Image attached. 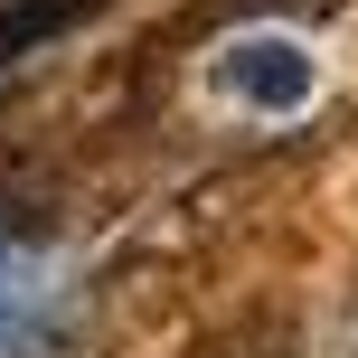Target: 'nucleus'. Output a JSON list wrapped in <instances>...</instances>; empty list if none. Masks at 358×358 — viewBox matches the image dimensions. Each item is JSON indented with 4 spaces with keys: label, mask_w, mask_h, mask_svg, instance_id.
<instances>
[{
    "label": "nucleus",
    "mask_w": 358,
    "mask_h": 358,
    "mask_svg": "<svg viewBox=\"0 0 358 358\" xmlns=\"http://www.w3.org/2000/svg\"><path fill=\"white\" fill-rule=\"evenodd\" d=\"M217 85H227L236 104H255V113H292L311 94V57L292 48V38H245V48L217 57Z\"/></svg>",
    "instance_id": "1"
},
{
    "label": "nucleus",
    "mask_w": 358,
    "mask_h": 358,
    "mask_svg": "<svg viewBox=\"0 0 358 358\" xmlns=\"http://www.w3.org/2000/svg\"><path fill=\"white\" fill-rule=\"evenodd\" d=\"M94 10H113V0H0V76H10L19 57L57 48L66 29H85Z\"/></svg>",
    "instance_id": "2"
},
{
    "label": "nucleus",
    "mask_w": 358,
    "mask_h": 358,
    "mask_svg": "<svg viewBox=\"0 0 358 358\" xmlns=\"http://www.w3.org/2000/svg\"><path fill=\"white\" fill-rule=\"evenodd\" d=\"M179 358H302V321L273 311V302H255V311H236V321H217L208 340H189Z\"/></svg>",
    "instance_id": "3"
},
{
    "label": "nucleus",
    "mask_w": 358,
    "mask_h": 358,
    "mask_svg": "<svg viewBox=\"0 0 358 358\" xmlns=\"http://www.w3.org/2000/svg\"><path fill=\"white\" fill-rule=\"evenodd\" d=\"M349 358H358V311H349Z\"/></svg>",
    "instance_id": "4"
}]
</instances>
